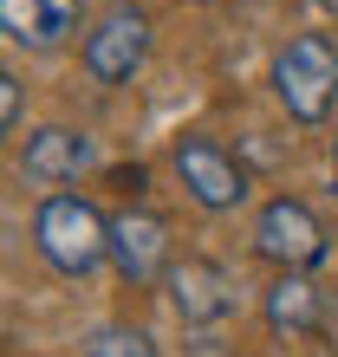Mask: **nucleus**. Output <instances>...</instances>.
<instances>
[{
    "mask_svg": "<svg viewBox=\"0 0 338 357\" xmlns=\"http://www.w3.org/2000/svg\"><path fill=\"white\" fill-rule=\"evenodd\" d=\"M163 286H169V305H176V319L189 331H215L235 319V280L215 260H176Z\"/></svg>",
    "mask_w": 338,
    "mask_h": 357,
    "instance_id": "0eeeda50",
    "label": "nucleus"
},
{
    "mask_svg": "<svg viewBox=\"0 0 338 357\" xmlns=\"http://www.w3.org/2000/svg\"><path fill=\"white\" fill-rule=\"evenodd\" d=\"M84 357H156V338L137 325H98L91 344H84Z\"/></svg>",
    "mask_w": 338,
    "mask_h": 357,
    "instance_id": "9b49d317",
    "label": "nucleus"
},
{
    "mask_svg": "<svg viewBox=\"0 0 338 357\" xmlns=\"http://www.w3.org/2000/svg\"><path fill=\"white\" fill-rule=\"evenodd\" d=\"M273 98L293 123H325L338 104V46L325 33H300L273 52Z\"/></svg>",
    "mask_w": 338,
    "mask_h": 357,
    "instance_id": "f03ea898",
    "label": "nucleus"
},
{
    "mask_svg": "<svg viewBox=\"0 0 338 357\" xmlns=\"http://www.w3.org/2000/svg\"><path fill=\"white\" fill-rule=\"evenodd\" d=\"M176 176H182V188L208 208V215H228V208L247 202V169L215 137H176Z\"/></svg>",
    "mask_w": 338,
    "mask_h": 357,
    "instance_id": "39448f33",
    "label": "nucleus"
},
{
    "mask_svg": "<svg viewBox=\"0 0 338 357\" xmlns=\"http://www.w3.org/2000/svg\"><path fill=\"white\" fill-rule=\"evenodd\" d=\"M20 162H27L33 182L59 188V182H78V176L98 162V143L84 137V130H72V123H46V130L27 137V156H20Z\"/></svg>",
    "mask_w": 338,
    "mask_h": 357,
    "instance_id": "1a4fd4ad",
    "label": "nucleus"
},
{
    "mask_svg": "<svg viewBox=\"0 0 338 357\" xmlns=\"http://www.w3.org/2000/svg\"><path fill=\"white\" fill-rule=\"evenodd\" d=\"M111 266L131 286L169 280V221L156 208H124V215H111Z\"/></svg>",
    "mask_w": 338,
    "mask_h": 357,
    "instance_id": "423d86ee",
    "label": "nucleus"
},
{
    "mask_svg": "<svg viewBox=\"0 0 338 357\" xmlns=\"http://www.w3.org/2000/svg\"><path fill=\"white\" fill-rule=\"evenodd\" d=\"M0 33L27 52H59L78 33V0H0Z\"/></svg>",
    "mask_w": 338,
    "mask_h": 357,
    "instance_id": "6e6552de",
    "label": "nucleus"
},
{
    "mask_svg": "<svg viewBox=\"0 0 338 357\" xmlns=\"http://www.w3.org/2000/svg\"><path fill=\"white\" fill-rule=\"evenodd\" d=\"M254 254L273 260L280 273H312L332 254V234L300 195H273L260 215H254Z\"/></svg>",
    "mask_w": 338,
    "mask_h": 357,
    "instance_id": "7ed1b4c3",
    "label": "nucleus"
},
{
    "mask_svg": "<svg viewBox=\"0 0 338 357\" xmlns=\"http://www.w3.org/2000/svg\"><path fill=\"white\" fill-rule=\"evenodd\" d=\"M267 325L280 331V338H312V331L325 325V292L306 280V273H280V280L267 286Z\"/></svg>",
    "mask_w": 338,
    "mask_h": 357,
    "instance_id": "9d476101",
    "label": "nucleus"
},
{
    "mask_svg": "<svg viewBox=\"0 0 338 357\" xmlns=\"http://www.w3.org/2000/svg\"><path fill=\"white\" fill-rule=\"evenodd\" d=\"M20 111H27V91H20V78L0 66V143L13 137V123H20Z\"/></svg>",
    "mask_w": 338,
    "mask_h": 357,
    "instance_id": "f8f14e48",
    "label": "nucleus"
},
{
    "mask_svg": "<svg viewBox=\"0 0 338 357\" xmlns=\"http://www.w3.org/2000/svg\"><path fill=\"white\" fill-rule=\"evenodd\" d=\"M33 247L46 254V266H59L66 280H84L111 260V215H98V202L84 195H46L33 215Z\"/></svg>",
    "mask_w": 338,
    "mask_h": 357,
    "instance_id": "f257e3e1",
    "label": "nucleus"
},
{
    "mask_svg": "<svg viewBox=\"0 0 338 357\" xmlns=\"http://www.w3.org/2000/svg\"><path fill=\"white\" fill-rule=\"evenodd\" d=\"M143 59H150V13L143 7H111L84 33V72L98 85H131L143 72Z\"/></svg>",
    "mask_w": 338,
    "mask_h": 357,
    "instance_id": "20e7f679",
    "label": "nucleus"
}]
</instances>
